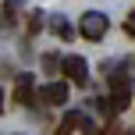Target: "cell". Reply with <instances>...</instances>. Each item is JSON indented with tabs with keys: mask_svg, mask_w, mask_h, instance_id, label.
Segmentation results:
<instances>
[{
	"mask_svg": "<svg viewBox=\"0 0 135 135\" xmlns=\"http://www.w3.org/2000/svg\"><path fill=\"white\" fill-rule=\"evenodd\" d=\"M0 107H4V96H0Z\"/></svg>",
	"mask_w": 135,
	"mask_h": 135,
	"instance_id": "8992f818",
	"label": "cell"
},
{
	"mask_svg": "<svg viewBox=\"0 0 135 135\" xmlns=\"http://www.w3.org/2000/svg\"><path fill=\"white\" fill-rule=\"evenodd\" d=\"M39 100L46 103V107H57V103H64V100H68V85H64V82H50V85H43Z\"/></svg>",
	"mask_w": 135,
	"mask_h": 135,
	"instance_id": "7a4b0ae2",
	"label": "cell"
},
{
	"mask_svg": "<svg viewBox=\"0 0 135 135\" xmlns=\"http://www.w3.org/2000/svg\"><path fill=\"white\" fill-rule=\"evenodd\" d=\"M32 82H18V89H14V100L18 103H32Z\"/></svg>",
	"mask_w": 135,
	"mask_h": 135,
	"instance_id": "277c9868",
	"label": "cell"
},
{
	"mask_svg": "<svg viewBox=\"0 0 135 135\" xmlns=\"http://www.w3.org/2000/svg\"><path fill=\"white\" fill-rule=\"evenodd\" d=\"M64 75H68L71 82H78V85H85V82H89V68H85L82 57H68V61H64Z\"/></svg>",
	"mask_w": 135,
	"mask_h": 135,
	"instance_id": "3957f363",
	"label": "cell"
},
{
	"mask_svg": "<svg viewBox=\"0 0 135 135\" xmlns=\"http://www.w3.org/2000/svg\"><path fill=\"white\" fill-rule=\"evenodd\" d=\"M103 32H107V18H103L100 11H93V14L82 18V36H85V39H103Z\"/></svg>",
	"mask_w": 135,
	"mask_h": 135,
	"instance_id": "6da1fadb",
	"label": "cell"
},
{
	"mask_svg": "<svg viewBox=\"0 0 135 135\" xmlns=\"http://www.w3.org/2000/svg\"><path fill=\"white\" fill-rule=\"evenodd\" d=\"M75 124H82V114H68V117H64V124L57 128V135H71Z\"/></svg>",
	"mask_w": 135,
	"mask_h": 135,
	"instance_id": "5b68a950",
	"label": "cell"
}]
</instances>
